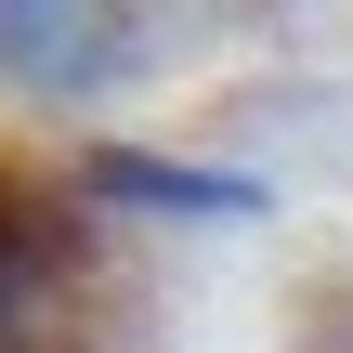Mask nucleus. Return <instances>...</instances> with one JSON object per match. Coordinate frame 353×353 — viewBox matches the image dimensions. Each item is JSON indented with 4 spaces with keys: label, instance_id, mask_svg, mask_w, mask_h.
Here are the masks:
<instances>
[{
    "label": "nucleus",
    "instance_id": "f257e3e1",
    "mask_svg": "<svg viewBox=\"0 0 353 353\" xmlns=\"http://www.w3.org/2000/svg\"><path fill=\"white\" fill-rule=\"evenodd\" d=\"M92 210L0 157V353H92Z\"/></svg>",
    "mask_w": 353,
    "mask_h": 353
},
{
    "label": "nucleus",
    "instance_id": "f03ea898",
    "mask_svg": "<svg viewBox=\"0 0 353 353\" xmlns=\"http://www.w3.org/2000/svg\"><path fill=\"white\" fill-rule=\"evenodd\" d=\"M92 196H144V210H249V183H223V170H157V157H92Z\"/></svg>",
    "mask_w": 353,
    "mask_h": 353
}]
</instances>
